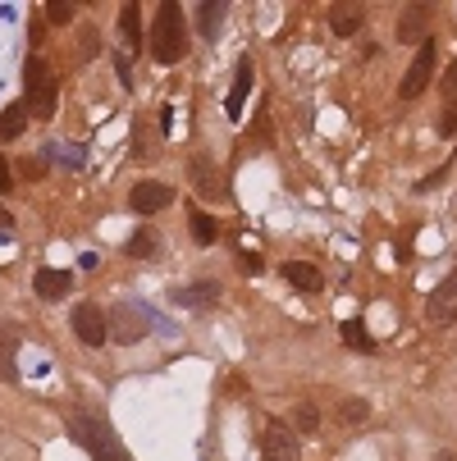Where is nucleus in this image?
Wrapping results in <instances>:
<instances>
[{
    "mask_svg": "<svg viewBox=\"0 0 457 461\" xmlns=\"http://www.w3.org/2000/svg\"><path fill=\"white\" fill-rule=\"evenodd\" d=\"M151 55L156 64H178L187 55V28H183V10L174 0L156 10V23H151Z\"/></svg>",
    "mask_w": 457,
    "mask_h": 461,
    "instance_id": "1",
    "label": "nucleus"
},
{
    "mask_svg": "<svg viewBox=\"0 0 457 461\" xmlns=\"http://www.w3.org/2000/svg\"><path fill=\"white\" fill-rule=\"evenodd\" d=\"M69 438L74 443H83L96 461H128V452H123V443H119V434L101 420V416H87V411H74L69 416Z\"/></svg>",
    "mask_w": 457,
    "mask_h": 461,
    "instance_id": "2",
    "label": "nucleus"
},
{
    "mask_svg": "<svg viewBox=\"0 0 457 461\" xmlns=\"http://www.w3.org/2000/svg\"><path fill=\"white\" fill-rule=\"evenodd\" d=\"M23 92H28V114L37 110V119H50L55 114V78H50V64L41 55H32L23 64Z\"/></svg>",
    "mask_w": 457,
    "mask_h": 461,
    "instance_id": "3",
    "label": "nucleus"
},
{
    "mask_svg": "<svg viewBox=\"0 0 457 461\" xmlns=\"http://www.w3.org/2000/svg\"><path fill=\"white\" fill-rule=\"evenodd\" d=\"M142 334H147V315H142V311H133V306H110V315H105V339H110V343L128 348V343H138Z\"/></svg>",
    "mask_w": 457,
    "mask_h": 461,
    "instance_id": "4",
    "label": "nucleus"
},
{
    "mask_svg": "<svg viewBox=\"0 0 457 461\" xmlns=\"http://www.w3.org/2000/svg\"><path fill=\"white\" fill-rule=\"evenodd\" d=\"M430 78H434V41H425V46H416V59L407 64V74H403V101H416L425 87H430Z\"/></svg>",
    "mask_w": 457,
    "mask_h": 461,
    "instance_id": "5",
    "label": "nucleus"
},
{
    "mask_svg": "<svg viewBox=\"0 0 457 461\" xmlns=\"http://www.w3.org/2000/svg\"><path fill=\"white\" fill-rule=\"evenodd\" d=\"M74 334H78V343L83 348H105V311L96 306V302H83V306H74Z\"/></svg>",
    "mask_w": 457,
    "mask_h": 461,
    "instance_id": "6",
    "label": "nucleus"
},
{
    "mask_svg": "<svg viewBox=\"0 0 457 461\" xmlns=\"http://www.w3.org/2000/svg\"><path fill=\"white\" fill-rule=\"evenodd\" d=\"M128 206H133L138 215H156V211L174 206V187L169 183H156V178H142L133 192H128Z\"/></svg>",
    "mask_w": 457,
    "mask_h": 461,
    "instance_id": "7",
    "label": "nucleus"
},
{
    "mask_svg": "<svg viewBox=\"0 0 457 461\" xmlns=\"http://www.w3.org/2000/svg\"><path fill=\"white\" fill-rule=\"evenodd\" d=\"M260 443H266V461H297V434L284 420H266Z\"/></svg>",
    "mask_w": 457,
    "mask_h": 461,
    "instance_id": "8",
    "label": "nucleus"
},
{
    "mask_svg": "<svg viewBox=\"0 0 457 461\" xmlns=\"http://www.w3.org/2000/svg\"><path fill=\"white\" fill-rule=\"evenodd\" d=\"M425 315H430V324H452V320H457V270L430 293Z\"/></svg>",
    "mask_w": 457,
    "mask_h": 461,
    "instance_id": "9",
    "label": "nucleus"
},
{
    "mask_svg": "<svg viewBox=\"0 0 457 461\" xmlns=\"http://www.w3.org/2000/svg\"><path fill=\"white\" fill-rule=\"evenodd\" d=\"M32 288H37V297H41V302H59V297H69V288H74V270L46 266V270H37V275H32Z\"/></svg>",
    "mask_w": 457,
    "mask_h": 461,
    "instance_id": "10",
    "label": "nucleus"
},
{
    "mask_svg": "<svg viewBox=\"0 0 457 461\" xmlns=\"http://www.w3.org/2000/svg\"><path fill=\"white\" fill-rule=\"evenodd\" d=\"M169 302L183 306V311H206V306L220 302V284H211V279H202V284H183V288L169 293Z\"/></svg>",
    "mask_w": 457,
    "mask_h": 461,
    "instance_id": "11",
    "label": "nucleus"
},
{
    "mask_svg": "<svg viewBox=\"0 0 457 461\" xmlns=\"http://www.w3.org/2000/svg\"><path fill=\"white\" fill-rule=\"evenodd\" d=\"M398 41H403V46H425V41H430V10H425V5H412V10L398 19Z\"/></svg>",
    "mask_w": 457,
    "mask_h": 461,
    "instance_id": "12",
    "label": "nucleus"
},
{
    "mask_svg": "<svg viewBox=\"0 0 457 461\" xmlns=\"http://www.w3.org/2000/svg\"><path fill=\"white\" fill-rule=\"evenodd\" d=\"M247 96H251V59L242 55V59H238V69H233V87H229V119H233V123L242 119Z\"/></svg>",
    "mask_w": 457,
    "mask_h": 461,
    "instance_id": "13",
    "label": "nucleus"
},
{
    "mask_svg": "<svg viewBox=\"0 0 457 461\" xmlns=\"http://www.w3.org/2000/svg\"><path fill=\"white\" fill-rule=\"evenodd\" d=\"M284 279H288L297 293H320V288H324V275L311 266V260H288V266H284Z\"/></svg>",
    "mask_w": 457,
    "mask_h": 461,
    "instance_id": "14",
    "label": "nucleus"
},
{
    "mask_svg": "<svg viewBox=\"0 0 457 461\" xmlns=\"http://www.w3.org/2000/svg\"><path fill=\"white\" fill-rule=\"evenodd\" d=\"M23 128H28V105H23V101L5 105V114H0V142L23 138Z\"/></svg>",
    "mask_w": 457,
    "mask_h": 461,
    "instance_id": "15",
    "label": "nucleus"
},
{
    "mask_svg": "<svg viewBox=\"0 0 457 461\" xmlns=\"http://www.w3.org/2000/svg\"><path fill=\"white\" fill-rule=\"evenodd\" d=\"M119 32H123L128 50H142V19H138V5H123V14H119Z\"/></svg>",
    "mask_w": 457,
    "mask_h": 461,
    "instance_id": "16",
    "label": "nucleus"
},
{
    "mask_svg": "<svg viewBox=\"0 0 457 461\" xmlns=\"http://www.w3.org/2000/svg\"><path fill=\"white\" fill-rule=\"evenodd\" d=\"M19 343L10 339V334H0V379L5 384H19Z\"/></svg>",
    "mask_w": 457,
    "mask_h": 461,
    "instance_id": "17",
    "label": "nucleus"
},
{
    "mask_svg": "<svg viewBox=\"0 0 457 461\" xmlns=\"http://www.w3.org/2000/svg\"><path fill=\"white\" fill-rule=\"evenodd\" d=\"M197 14H202V37L215 41V37H220V23H224V5H220V0H206Z\"/></svg>",
    "mask_w": 457,
    "mask_h": 461,
    "instance_id": "18",
    "label": "nucleus"
},
{
    "mask_svg": "<svg viewBox=\"0 0 457 461\" xmlns=\"http://www.w3.org/2000/svg\"><path fill=\"white\" fill-rule=\"evenodd\" d=\"M192 238H197L202 247H211V242L220 238V224H215L206 211H192Z\"/></svg>",
    "mask_w": 457,
    "mask_h": 461,
    "instance_id": "19",
    "label": "nucleus"
},
{
    "mask_svg": "<svg viewBox=\"0 0 457 461\" xmlns=\"http://www.w3.org/2000/svg\"><path fill=\"white\" fill-rule=\"evenodd\" d=\"M343 343L352 348V352H370L375 343H370V334H366V324L361 320H343Z\"/></svg>",
    "mask_w": 457,
    "mask_h": 461,
    "instance_id": "20",
    "label": "nucleus"
},
{
    "mask_svg": "<svg viewBox=\"0 0 457 461\" xmlns=\"http://www.w3.org/2000/svg\"><path fill=\"white\" fill-rule=\"evenodd\" d=\"M123 251L133 256V260H142V256H156V233H151V229H138L133 238L123 242Z\"/></svg>",
    "mask_w": 457,
    "mask_h": 461,
    "instance_id": "21",
    "label": "nucleus"
},
{
    "mask_svg": "<svg viewBox=\"0 0 457 461\" xmlns=\"http://www.w3.org/2000/svg\"><path fill=\"white\" fill-rule=\"evenodd\" d=\"M366 416H370V407H366L361 398H348V402L339 407V420H343V425H361Z\"/></svg>",
    "mask_w": 457,
    "mask_h": 461,
    "instance_id": "22",
    "label": "nucleus"
},
{
    "mask_svg": "<svg viewBox=\"0 0 457 461\" xmlns=\"http://www.w3.org/2000/svg\"><path fill=\"white\" fill-rule=\"evenodd\" d=\"M357 28H361V14L357 10H334V32L339 37H352Z\"/></svg>",
    "mask_w": 457,
    "mask_h": 461,
    "instance_id": "23",
    "label": "nucleus"
},
{
    "mask_svg": "<svg viewBox=\"0 0 457 461\" xmlns=\"http://www.w3.org/2000/svg\"><path fill=\"white\" fill-rule=\"evenodd\" d=\"M293 425H297V429H302V434H315V429H320V411H315V407H306V402H302V407H297V411H293Z\"/></svg>",
    "mask_w": 457,
    "mask_h": 461,
    "instance_id": "24",
    "label": "nucleus"
},
{
    "mask_svg": "<svg viewBox=\"0 0 457 461\" xmlns=\"http://www.w3.org/2000/svg\"><path fill=\"white\" fill-rule=\"evenodd\" d=\"M46 14H50V23H59V28H64V23H74V14H78V10H74V5H64V0H50Z\"/></svg>",
    "mask_w": 457,
    "mask_h": 461,
    "instance_id": "25",
    "label": "nucleus"
},
{
    "mask_svg": "<svg viewBox=\"0 0 457 461\" xmlns=\"http://www.w3.org/2000/svg\"><path fill=\"white\" fill-rule=\"evenodd\" d=\"M50 156H64V169H83V147H50Z\"/></svg>",
    "mask_w": 457,
    "mask_h": 461,
    "instance_id": "26",
    "label": "nucleus"
},
{
    "mask_svg": "<svg viewBox=\"0 0 457 461\" xmlns=\"http://www.w3.org/2000/svg\"><path fill=\"white\" fill-rule=\"evenodd\" d=\"M452 133H457V101H452V105H448V114L439 119V138H452Z\"/></svg>",
    "mask_w": 457,
    "mask_h": 461,
    "instance_id": "27",
    "label": "nucleus"
},
{
    "mask_svg": "<svg viewBox=\"0 0 457 461\" xmlns=\"http://www.w3.org/2000/svg\"><path fill=\"white\" fill-rule=\"evenodd\" d=\"M443 92H448V96H457V59L443 69Z\"/></svg>",
    "mask_w": 457,
    "mask_h": 461,
    "instance_id": "28",
    "label": "nucleus"
},
{
    "mask_svg": "<svg viewBox=\"0 0 457 461\" xmlns=\"http://www.w3.org/2000/svg\"><path fill=\"white\" fill-rule=\"evenodd\" d=\"M23 174H28V178H41V174H46V160L28 156V160H23Z\"/></svg>",
    "mask_w": 457,
    "mask_h": 461,
    "instance_id": "29",
    "label": "nucleus"
},
{
    "mask_svg": "<svg viewBox=\"0 0 457 461\" xmlns=\"http://www.w3.org/2000/svg\"><path fill=\"white\" fill-rule=\"evenodd\" d=\"M10 183H14V174H10V160H5V156H0V192H5Z\"/></svg>",
    "mask_w": 457,
    "mask_h": 461,
    "instance_id": "30",
    "label": "nucleus"
},
{
    "mask_svg": "<svg viewBox=\"0 0 457 461\" xmlns=\"http://www.w3.org/2000/svg\"><path fill=\"white\" fill-rule=\"evenodd\" d=\"M0 229H5V233H10V229H14V215H10V211H5V206H0Z\"/></svg>",
    "mask_w": 457,
    "mask_h": 461,
    "instance_id": "31",
    "label": "nucleus"
},
{
    "mask_svg": "<svg viewBox=\"0 0 457 461\" xmlns=\"http://www.w3.org/2000/svg\"><path fill=\"white\" fill-rule=\"evenodd\" d=\"M434 461H457V456H452V452H443V456H434Z\"/></svg>",
    "mask_w": 457,
    "mask_h": 461,
    "instance_id": "32",
    "label": "nucleus"
}]
</instances>
